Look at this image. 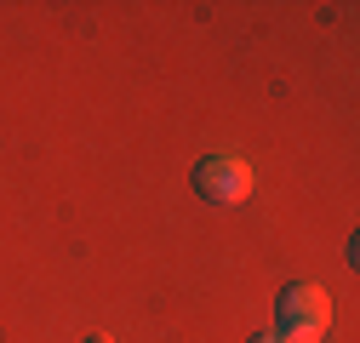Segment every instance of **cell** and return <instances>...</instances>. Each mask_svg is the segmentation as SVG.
Instances as JSON below:
<instances>
[{
  "label": "cell",
  "mask_w": 360,
  "mask_h": 343,
  "mask_svg": "<svg viewBox=\"0 0 360 343\" xmlns=\"http://www.w3.org/2000/svg\"><path fill=\"white\" fill-rule=\"evenodd\" d=\"M252 343H281V332H257V337H252Z\"/></svg>",
  "instance_id": "3"
},
{
  "label": "cell",
  "mask_w": 360,
  "mask_h": 343,
  "mask_svg": "<svg viewBox=\"0 0 360 343\" xmlns=\"http://www.w3.org/2000/svg\"><path fill=\"white\" fill-rule=\"evenodd\" d=\"M195 195L206 206H246L252 200V166L240 155H206L195 166Z\"/></svg>",
  "instance_id": "2"
},
{
  "label": "cell",
  "mask_w": 360,
  "mask_h": 343,
  "mask_svg": "<svg viewBox=\"0 0 360 343\" xmlns=\"http://www.w3.org/2000/svg\"><path fill=\"white\" fill-rule=\"evenodd\" d=\"M86 343H109V337H103V332H92V337H86Z\"/></svg>",
  "instance_id": "4"
},
{
  "label": "cell",
  "mask_w": 360,
  "mask_h": 343,
  "mask_svg": "<svg viewBox=\"0 0 360 343\" xmlns=\"http://www.w3.org/2000/svg\"><path fill=\"white\" fill-rule=\"evenodd\" d=\"M275 332H281V343H326V332H332V292L314 286V280L281 286Z\"/></svg>",
  "instance_id": "1"
}]
</instances>
